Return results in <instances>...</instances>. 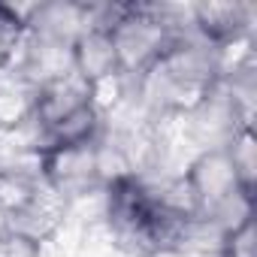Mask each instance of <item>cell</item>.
I'll return each mask as SVG.
<instances>
[{
    "instance_id": "6da1fadb",
    "label": "cell",
    "mask_w": 257,
    "mask_h": 257,
    "mask_svg": "<svg viewBox=\"0 0 257 257\" xmlns=\"http://www.w3.org/2000/svg\"><path fill=\"white\" fill-rule=\"evenodd\" d=\"M43 182L67 200L97 188V140L79 146H52L43 158Z\"/></svg>"
},
{
    "instance_id": "7a4b0ae2",
    "label": "cell",
    "mask_w": 257,
    "mask_h": 257,
    "mask_svg": "<svg viewBox=\"0 0 257 257\" xmlns=\"http://www.w3.org/2000/svg\"><path fill=\"white\" fill-rule=\"evenodd\" d=\"M185 176H188V182H191V188H194V194L200 200V212L203 215L212 206H218L221 200H227L233 191L242 188V182H239V176H236V170H233V164H230L224 149L200 152L191 161Z\"/></svg>"
},
{
    "instance_id": "3957f363",
    "label": "cell",
    "mask_w": 257,
    "mask_h": 257,
    "mask_svg": "<svg viewBox=\"0 0 257 257\" xmlns=\"http://www.w3.org/2000/svg\"><path fill=\"white\" fill-rule=\"evenodd\" d=\"M91 4L85 0H49V4H37L28 31L37 37H49L58 43H76L85 31H91Z\"/></svg>"
},
{
    "instance_id": "277c9868",
    "label": "cell",
    "mask_w": 257,
    "mask_h": 257,
    "mask_svg": "<svg viewBox=\"0 0 257 257\" xmlns=\"http://www.w3.org/2000/svg\"><path fill=\"white\" fill-rule=\"evenodd\" d=\"M88 100H91V85L73 70L70 76L55 79V82H49V85H43V88L37 91L34 118L49 131V127L58 124L61 118H67V115H73L76 109L88 106Z\"/></svg>"
},
{
    "instance_id": "5b68a950",
    "label": "cell",
    "mask_w": 257,
    "mask_h": 257,
    "mask_svg": "<svg viewBox=\"0 0 257 257\" xmlns=\"http://www.w3.org/2000/svg\"><path fill=\"white\" fill-rule=\"evenodd\" d=\"M37 85L13 67L0 64V131L25 124L37 109Z\"/></svg>"
},
{
    "instance_id": "8992f818",
    "label": "cell",
    "mask_w": 257,
    "mask_h": 257,
    "mask_svg": "<svg viewBox=\"0 0 257 257\" xmlns=\"http://www.w3.org/2000/svg\"><path fill=\"white\" fill-rule=\"evenodd\" d=\"M73 67L88 85L103 79V76L118 73V58H115V46H112L109 31H103V28L85 31L73 43Z\"/></svg>"
},
{
    "instance_id": "52a82bcc",
    "label": "cell",
    "mask_w": 257,
    "mask_h": 257,
    "mask_svg": "<svg viewBox=\"0 0 257 257\" xmlns=\"http://www.w3.org/2000/svg\"><path fill=\"white\" fill-rule=\"evenodd\" d=\"M194 31L209 43L227 40L233 34L251 31V10L242 4H215V0L197 4L194 7Z\"/></svg>"
},
{
    "instance_id": "ba28073f",
    "label": "cell",
    "mask_w": 257,
    "mask_h": 257,
    "mask_svg": "<svg viewBox=\"0 0 257 257\" xmlns=\"http://www.w3.org/2000/svg\"><path fill=\"white\" fill-rule=\"evenodd\" d=\"M103 131L100 115L91 106L76 109L73 115L61 118L58 124L49 127V143L52 146H79V143H94Z\"/></svg>"
},
{
    "instance_id": "9c48e42d",
    "label": "cell",
    "mask_w": 257,
    "mask_h": 257,
    "mask_svg": "<svg viewBox=\"0 0 257 257\" xmlns=\"http://www.w3.org/2000/svg\"><path fill=\"white\" fill-rule=\"evenodd\" d=\"M242 188L254 191L257 188V137H254V127H239V131L227 140L224 146Z\"/></svg>"
},
{
    "instance_id": "30bf717a",
    "label": "cell",
    "mask_w": 257,
    "mask_h": 257,
    "mask_svg": "<svg viewBox=\"0 0 257 257\" xmlns=\"http://www.w3.org/2000/svg\"><path fill=\"white\" fill-rule=\"evenodd\" d=\"M40 179L16 173V170H0V218H13L22 209L31 206L37 194Z\"/></svg>"
},
{
    "instance_id": "8fae6325",
    "label": "cell",
    "mask_w": 257,
    "mask_h": 257,
    "mask_svg": "<svg viewBox=\"0 0 257 257\" xmlns=\"http://www.w3.org/2000/svg\"><path fill=\"white\" fill-rule=\"evenodd\" d=\"M218 257H257V224L248 221V224L224 233Z\"/></svg>"
}]
</instances>
